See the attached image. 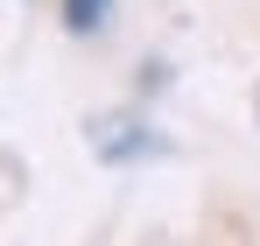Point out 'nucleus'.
Returning a JSON list of instances; mask_svg holds the SVG:
<instances>
[{
	"label": "nucleus",
	"instance_id": "obj_2",
	"mask_svg": "<svg viewBox=\"0 0 260 246\" xmlns=\"http://www.w3.org/2000/svg\"><path fill=\"white\" fill-rule=\"evenodd\" d=\"M106 14H113V0H63V28L71 36H99Z\"/></svg>",
	"mask_w": 260,
	"mask_h": 246
},
{
	"label": "nucleus",
	"instance_id": "obj_1",
	"mask_svg": "<svg viewBox=\"0 0 260 246\" xmlns=\"http://www.w3.org/2000/svg\"><path fill=\"white\" fill-rule=\"evenodd\" d=\"M85 134L99 141V155H106V162H141V155H162V148H169L155 127H141L134 113H99Z\"/></svg>",
	"mask_w": 260,
	"mask_h": 246
},
{
	"label": "nucleus",
	"instance_id": "obj_3",
	"mask_svg": "<svg viewBox=\"0 0 260 246\" xmlns=\"http://www.w3.org/2000/svg\"><path fill=\"white\" fill-rule=\"evenodd\" d=\"M253 120H260V99H253Z\"/></svg>",
	"mask_w": 260,
	"mask_h": 246
}]
</instances>
